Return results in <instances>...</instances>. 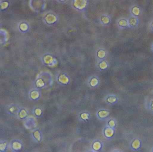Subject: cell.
<instances>
[{
    "instance_id": "1",
    "label": "cell",
    "mask_w": 153,
    "mask_h": 152,
    "mask_svg": "<svg viewBox=\"0 0 153 152\" xmlns=\"http://www.w3.org/2000/svg\"><path fill=\"white\" fill-rule=\"evenodd\" d=\"M87 5V0H74V6L78 9H83Z\"/></svg>"
},
{
    "instance_id": "2",
    "label": "cell",
    "mask_w": 153,
    "mask_h": 152,
    "mask_svg": "<svg viewBox=\"0 0 153 152\" xmlns=\"http://www.w3.org/2000/svg\"><path fill=\"white\" fill-rule=\"evenodd\" d=\"M114 131L113 128H109L106 129L105 130V136L108 137H112L114 135Z\"/></svg>"
},
{
    "instance_id": "3",
    "label": "cell",
    "mask_w": 153,
    "mask_h": 152,
    "mask_svg": "<svg viewBox=\"0 0 153 152\" xmlns=\"http://www.w3.org/2000/svg\"><path fill=\"white\" fill-rule=\"evenodd\" d=\"M140 141L138 139H136L134 140V141H133V142H132V144H131V147H132L133 149H135V150L139 148H140Z\"/></svg>"
},
{
    "instance_id": "4",
    "label": "cell",
    "mask_w": 153,
    "mask_h": 152,
    "mask_svg": "<svg viewBox=\"0 0 153 152\" xmlns=\"http://www.w3.org/2000/svg\"><path fill=\"white\" fill-rule=\"evenodd\" d=\"M116 101H117V99H116V97H114V96H111L107 99V101L109 102L111 104L115 102H116Z\"/></svg>"
},
{
    "instance_id": "5",
    "label": "cell",
    "mask_w": 153,
    "mask_h": 152,
    "mask_svg": "<svg viewBox=\"0 0 153 152\" xmlns=\"http://www.w3.org/2000/svg\"><path fill=\"white\" fill-rule=\"evenodd\" d=\"M109 125L111 128H113L115 127V125H116V123H115V121H114V120H110V122H109Z\"/></svg>"
},
{
    "instance_id": "6",
    "label": "cell",
    "mask_w": 153,
    "mask_h": 152,
    "mask_svg": "<svg viewBox=\"0 0 153 152\" xmlns=\"http://www.w3.org/2000/svg\"><path fill=\"white\" fill-rule=\"evenodd\" d=\"M1 7L3 8H6L7 7V6L8 4L7 2H5L4 3H2L1 4Z\"/></svg>"
},
{
    "instance_id": "7",
    "label": "cell",
    "mask_w": 153,
    "mask_h": 152,
    "mask_svg": "<svg viewBox=\"0 0 153 152\" xmlns=\"http://www.w3.org/2000/svg\"><path fill=\"white\" fill-rule=\"evenodd\" d=\"M60 1H64L65 0H60Z\"/></svg>"
},
{
    "instance_id": "8",
    "label": "cell",
    "mask_w": 153,
    "mask_h": 152,
    "mask_svg": "<svg viewBox=\"0 0 153 152\" xmlns=\"http://www.w3.org/2000/svg\"><path fill=\"white\" fill-rule=\"evenodd\" d=\"M152 107H153V108H152V109H153V103H152Z\"/></svg>"
}]
</instances>
